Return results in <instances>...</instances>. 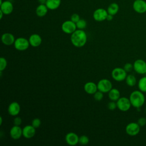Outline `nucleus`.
I'll use <instances>...</instances> for the list:
<instances>
[{
	"mask_svg": "<svg viewBox=\"0 0 146 146\" xmlns=\"http://www.w3.org/2000/svg\"><path fill=\"white\" fill-rule=\"evenodd\" d=\"M38 2L40 3V4H45L46 0H38Z\"/></svg>",
	"mask_w": 146,
	"mask_h": 146,
	"instance_id": "e433bc0d",
	"label": "nucleus"
},
{
	"mask_svg": "<svg viewBox=\"0 0 146 146\" xmlns=\"http://www.w3.org/2000/svg\"><path fill=\"white\" fill-rule=\"evenodd\" d=\"M119 5L116 3H112L108 6L107 8V12L110 14L115 15L117 13V12L119 11Z\"/></svg>",
	"mask_w": 146,
	"mask_h": 146,
	"instance_id": "5701e85b",
	"label": "nucleus"
},
{
	"mask_svg": "<svg viewBox=\"0 0 146 146\" xmlns=\"http://www.w3.org/2000/svg\"><path fill=\"white\" fill-rule=\"evenodd\" d=\"M140 126L137 123L131 122L125 127V132L129 136H136L140 132Z\"/></svg>",
	"mask_w": 146,
	"mask_h": 146,
	"instance_id": "0eeeda50",
	"label": "nucleus"
},
{
	"mask_svg": "<svg viewBox=\"0 0 146 146\" xmlns=\"http://www.w3.org/2000/svg\"><path fill=\"white\" fill-rule=\"evenodd\" d=\"M89 143V138L86 135H82L79 137V143L80 145H85Z\"/></svg>",
	"mask_w": 146,
	"mask_h": 146,
	"instance_id": "bb28decb",
	"label": "nucleus"
},
{
	"mask_svg": "<svg viewBox=\"0 0 146 146\" xmlns=\"http://www.w3.org/2000/svg\"><path fill=\"white\" fill-rule=\"evenodd\" d=\"M70 40L72 44L75 47H82L84 46L87 42V34L83 30H76L72 34H71Z\"/></svg>",
	"mask_w": 146,
	"mask_h": 146,
	"instance_id": "f257e3e1",
	"label": "nucleus"
},
{
	"mask_svg": "<svg viewBox=\"0 0 146 146\" xmlns=\"http://www.w3.org/2000/svg\"><path fill=\"white\" fill-rule=\"evenodd\" d=\"M94 98L96 101H101L103 98V92L98 90L94 94Z\"/></svg>",
	"mask_w": 146,
	"mask_h": 146,
	"instance_id": "c85d7f7f",
	"label": "nucleus"
},
{
	"mask_svg": "<svg viewBox=\"0 0 146 146\" xmlns=\"http://www.w3.org/2000/svg\"><path fill=\"white\" fill-rule=\"evenodd\" d=\"M132 106L135 108H139L142 107L145 100L144 92L140 90H135L132 92L129 97Z\"/></svg>",
	"mask_w": 146,
	"mask_h": 146,
	"instance_id": "f03ea898",
	"label": "nucleus"
},
{
	"mask_svg": "<svg viewBox=\"0 0 146 146\" xmlns=\"http://www.w3.org/2000/svg\"><path fill=\"white\" fill-rule=\"evenodd\" d=\"M127 76V72L123 68L116 67L111 72L112 78L117 82H121L125 80Z\"/></svg>",
	"mask_w": 146,
	"mask_h": 146,
	"instance_id": "7ed1b4c3",
	"label": "nucleus"
},
{
	"mask_svg": "<svg viewBox=\"0 0 146 146\" xmlns=\"http://www.w3.org/2000/svg\"><path fill=\"white\" fill-rule=\"evenodd\" d=\"M80 19V18L79 15L78 14L75 13V14H73L71 16V19L70 20H71L72 22H75L76 23Z\"/></svg>",
	"mask_w": 146,
	"mask_h": 146,
	"instance_id": "473e14b6",
	"label": "nucleus"
},
{
	"mask_svg": "<svg viewBox=\"0 0 146 146\" xmlns=\"http://www.w3.org/2000/svg\"><path fill=\"white\" fill-rule=\"evenodd\" d=\"M107 107L108 108L111 110V111H113L117 108V104H116V102L115 101H112L111 100L110 102L108 104H107Z\"/></svg>",
	"mask_w": 146,
	"mask_h": 146,
	"instance_id": "7c9ffc66",
	"label": "nucleus"
},
{
	"mask_svg": "<svg viewBox=\"0 0 146 146\" xmlns=\"http://www.w3.org/2000/svg\"><path fill=\"white\" fill-rule=\"evenodd\" d=\"M113 16L111 14H108L107 16V18H106V20L108 21H111L113 19Z\"/></svg>",
	"mask_w": 146,
	"mask_h": 146,
	"instance_id": "c9c22d12",
	"label": "nucleus"
},
{
	"mask_svg": "<svg viewBox=\"0 0 146 146\" xmlns=\"http://www.w3.org/2000/svg\"><path fill=\"white\" fill-rule=\"evenodd\" d=\"M76 27L78 29L83 30L87 26V22L84 19H80L76 23Z\"/></svg>",
	"mask_w": 146,
	"mask_h": 146,
	"instance_id": "a878e982",
	"label": "nucleus"
},
{
	"mask_svg": "<svg viewBox=\"0 0 146 146\" xmlns=\"http://www.w3.org/2000/svg\"><path fill=\"white\" fill-rule=\"evenodd\" d=\"M125 80L126 84L129 87H133L135 86L137 82L136 77L132 74L127 75Z\"/></svg>",
	"mask_w": 146,
	"mask_h": 146,
	"instance_id": "b1692460",
	"label": "nucleus"
},
{
	"mask_svg": "<svg viewBox=\"0 0 146 146\" xmlns=\"http://www.w3.org/2000/svg\"><path fill=\"white\" fill-rule=\"evenodd\" d=\"M98 90L103 93H108L112 88V84L107 79H102L98 83Z\"/></svg>",
	"mask_w": 146,
	"mask_h": 146,
	"instance_id": "423d86ee",
	"label": "nucleus"
},
{
	"mask_svg": "<svg viewBox=\"0 0 146 146\" xmlns=\"http://www.w3.org/2000/svg\"><path fill=\"white\" fill-rule=\"evenodd\" d=\"M132 7L137 13L143 14L146 12V2L144 0H135Z\"/></svg>",
	"mask_w": 146,
	"mask_h": 146,
	"instance_id": "9d476101",
	"label": "nucleus"
},
{
	"mask_svg": "<svg viewBox=\"0 0 146 146\" xmlns=\"http://www.w3.org/2000/svg\"><path fill=\"white\" fill-rule=\"evenodd\" d=\"M108 14L107 10H106L103 8H99L94 11L93 13V18L98 22H102L106 20Z\"/></svg>",
	"mask_w": 146,
	"mask_h": 146,
	"instance_id": "9b49d317",
	"label": "nucleus"
},
{
	"mask_svg": "<svg viewBox=\"0 0 146 146\" xmlns=\"http://www.w3.org/2000/svg\"><path fill=\"white\" fill-rule=\"evenodd\" d=\"M2 42L6 46H10L14 43L15 39L14 36L9 33H6L2 35L1 36Z\"/></svg>",
	"mask_w": 146,
	"mask_h": 146,
	"instance_id": "f3484780",
	"label": "nucleus"
},
{
	"mask_svg": "<svg viewBox=\"0 0 146 146\" xmlns=\"http://www.w3.org/2000/svg\"><path fill=\"white\" fill-rule=\"evenodd\" d=\"M36 132V128L32 125H27L22 128L23 136L26 139H31L34 136Z\"/></svg>",
	"mask_w": 146,
	"mask_h": 146,
	"instance_id": "ddd939ff",
	"label": "nucleus"
},
{
	"mask_svg": "<svg viewBox=\"0 0 146 146\" xmlns=\"http://www.w3.org/2000/svg\"><path fill=\"white\" fill-rule=\"evenodd\" d=\"M29 41L30 46L34 47L39 46L42 42L41 36L38 34H33L31 35L29 38Z\"/></svg>",
	"mask_w": 146,
	"mask_h": 146,
	"instance_id": "a211bd4d",
	"label": "nucleus"
},
{
	"mask_svg": "<svg viewBox=\"0 0 146 146\" xmlns=\"http://www.w3.org/2000/svg\"><path fill=\"white\" fill-rule=\"evenodd\" d=\"M117 108L121 111L126 112L128 111L132 106L129 99L126 97H120L116 101Z\"/></svg>",
	"mask_w": 146,
	"mask_h": 146,
	"instance_id": "39448f33",
	"label": "nucleus"
},
{
	"mask_svg": "<svg viewBox=\"0 0 146 146\" xmlns=\"http://www.w3.org/2000/svg\"><path fill=\"white\" fill-rule=\"evenodd\" d=\"M133 70L139 74H144L146 73V62L141 59H136L133 63Z\"/></svg>",
	"mask_w": 146,
	"mask_h": 146,
	"instance_id": "6e6552de",
	"label": "nucleus"
},
{
	"mask_svg": "<svg viewBox=\"0 0 146 146\" xmlns=\"http://www.w3.org/2000/svg\"><path fill=\"white\" fill-rule=\"evenodd\" d=\"M108 98L111 100L116 102L120 98V93L117 88H112L108 92Z\"/></svg>",
	"mask_w": 146,
	"mask_h": 146,
	"instance_id": "4be33fe9",
	"label": "nucleus"
},
{
	"mask_svg": "<svg viewBox=\"0 0 146 146\" xmlns=\"http://www.w3.org/2000/svg\"><path fill=\"white\" fill-rule=\"evenodd\" d=\"M13 123L15 125H20L22 123V119L20 117L17 116L14 119Z\"/></svg>",
	"mask_w": 146,
	"mask_h": 146,
	"instance_id": "f704fd0d",
	"label": "nucleus"
},
{
	"mask_svg": "<svg viewBox=\"0 0 146 146\" xmlns=\"http://www.w3.org/2000/svg\"><path fill=\"white\" fill-rule=\"evenodd\" d=\"M21 111V107L19 104L17 102L11 103L7 108V111L9 115L13 116H17Z\"/></svg>",
	"mask_w": 146,
	"mask_h": 146,
	"instance_id": "dca6fc26",
	"label": "nucleus"
},
{
	"mask_svg": "<svg viewBox=\"0 0 146 146\" xmlns=\"http://www.w3.org/2000/svg\"><path fill=\"white\" fill-rule=\"evenodd\" d=\"M7 64L6 59L3 57L0 58V71H3L5 70Z\"/></svg>",
	"mask_w": 146,
	"mask_h": 146,
	"instance_id": "cd10ccee",
	"label": "nucleus"
},
{
	"mask_svg": "<svg viewBox=\"0 0 146 146\" xmlns=\"http://www.w3.org/2000/svg\"><path fill=\"white\" fill-rule=\"evenodd\" d=\"M62 31L67 34H72L77 29L76 23L71 20L66 21L62 25Z\"/></svg>",
	"mask_w": 146,
	"mask_h": 146,
	"instance_id": "1a4fd4ad",
	"label": "nucleus"
},
{
	"mask_svg": "<svg viewBox=\"0 0 146 146\" xmlns=\"http://www.w3.org/2000/svg\"><path fill=\"white\" fill-rule=\"evenodd\" d=\"M48 8L46 4H40L36 9L35 13L39 17H43L46 15L48 11Z\"/></svg>",
	"mask_w": 146,
	"mask_h": 146,
	"instance_id": "aec40b11",
	"label": "nucleus"
},
{
	"mask_svg": "<svg viewBox=\"0 0 146 146\" xmlns=\"http://www.w3.org/2000/svg\"><path fill=\"white\" fill-rule=\"evenodd\" d=\"M0 120H1V121H0V125H2V116L0 117Z\"/></svg>",
	"mask_w": 146,
	"mask_h": 146,
	"instance_id": "58836bf2",
	"label": "nucleus"
},
{
	"mask_svg": "<svg viewBox=\"0 0 146 146\" xmlns=\"http://www.w3.org/2000/svg\"><path fill=\"white\" fill-rule=\"evenodd\" d=\"M138 88L143 92H146V76L141 78L137 83Z\"/></svg>",
	"mask_w": 146,
	"mask_h": 146,
	"instance_id": "393cba45",
	"label": "nucleus"
},
{
	"mask_svg": "<svg viewBox=\"0 0 146 146\" xmlns=\"http://www.w3.org/2000/svg\"><path fill=\"white\" fill-rule=\"evenodd\" d=\"M30 43L29 39L27 40L25 38L19 37L17 38L14 42V46L16 50L18 51H25L30 46Z\"/></svg>",
	"mask_w": 146,
	"mask_h": 146,
	"instance_id": "20e7f679",
	"label": "nucleus"
},
{
	"mask_svg": "<svg viewBox=\"0 0 146 146\" xmlns=\"http://www.w3.org/2000/svg\"><path fill=\"white\" fill-rule=\"evenodd\" d=\"M14 9L13 3L9 1H5L0 5V10H1L5 15L11 14Z\"/></svg>",
	"mask_w": 146,
	"mask_h": 146,
	"instance_id": "2eb2a0df",
	"label": "nucleus"
},
{
	"mask_svg": "<svg viewBox=\"0 0 146 146\" xmlns=\"http://www.w3.org/2000/svg\"><path fill=\"white\" fill-rule=\"evenodd\" d=\"M31 125L36 129L39 128L41 125V120L39 118H35L32 120Z\"/></svg>",
	"mask_w": 146,
	"mask_h": 146,
	"instance_id": "c756f323",
	"label": "nucleus"
},
{
	"mask_svg": "<svg viewBox=\"0 0 146 146\" xmlns=\"http://www.w3.org/2000/svg\"><path fill=\"white\" fill-rule=\"evenodd\" d=\"M10 137L14 140H18L20 139L22 134V128H21L20 125H14L10 130Z\"/></svg>",
	"mask_w": 146,
	"mask_h": 146,
	"instance_id": "4468645a",
	"label": "nucleus"
},
{
	"mask_svg": "<svg viewBox=\"0 0 146 146\" xmlns=\"http://www.w3.org/2000/svg\"><path fill=\"white\" fill-rule=\"evenodd\" d=\"M84 90L88 94L94 95L98 90L97 84L92 82H87L84 86Z\"/></svg>",
	"mask_w": 146,
	"mask_h": 146,
	"instance_id": "6ab92c4d",
	"label": "nucleus"
},
{
	"mask_svg": "<svg viewBox=\"0 0 146 146\" xmlns=\"http://www.w3.org/2000/svg\"><path fill=\"white\" fill-rule=\"evenodd\" d=\"M137 123L140 125V127L144 126L146 124V118L144 117H141L138 119Z\"/></svg>",
	"mask_w": 146,
	"mask_h": 146,
	"instance_id": "72a5a7b5",
	"label": "nucleus"
},
{
	"mask_svg": "<svg viewBox=\"0 0 146 146\" xmlns=\"http://www.w3.org/2000/svg\"><path fill=\"white\" fill-rule=\"evenodd\" d=\"M123 68L125 70V71L127 72H131L133 69V64H132L131 63H127L124 64V66L123 67Z\"/></svg>",
	"mask_w": 146,
	"mask_h": 146,
	"instance_id": "2f4dec72",
	"label": "nucleus"
},
{
	"mask_svg": "<svg viewBox=\"0 0 146 146\" xmlns=\"http://www.w3.org/2000/svg\"><path fill=\"white\" fill-rule=\"evenodd\" d=\"M61 3V0H46V5L50 10H53L58 9Z\"/></svg>",
	"mask_w": 146,
	"mask_h": 146,
	"instance_id": "412c9836",
	"label": "nucleus"
},
{
	"mask_svg": "<svg viewBox=\"0 0 146 146\" xmlns=\"http://www.w3.org/2000/svg\"><path fill=\"white\" fill-rule=\"evenodd\" d=\"M79 136L74 132H70L66 134L65 136V140L67 144L74 146L79 143Z\"/></svg>",
	"mask_w": 146,
	"mask_h": 146,
	"instance_id": "f8f14e48",
	"label": "nucleus"
},
{
	"mask_svg": "<svg viewBox=\"0 0 146 146\" xmlns=\"http://www.w3.org/2000/svg\"><path fill=\"white\" fill-rule=\"evenodd\" d=\"M3 15H5V14H3V13L1 10H0V19H2V18Z\"/></svg>",
	"mask_w": 146,
	"mask_h": 146,
	"instance_id": "4c0bfd02",
	"label": "nucleus"
}]
</instances>
